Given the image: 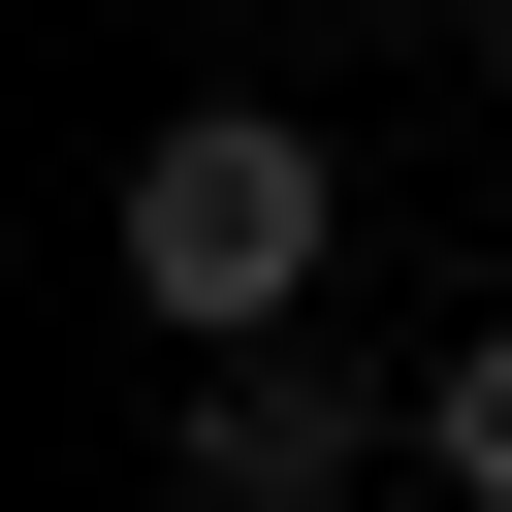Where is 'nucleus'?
Segmentation results:
<instances>
[{
    "instance_id": "1",
    "label": "nucleus",
    "mask_w": 512,
    "mask_h": 512,
    "mask_svg": "<svg viewBox=\"0 0 512 512\" xmlns=\"http://www.w3.org/2000/svg\"><path fill=\"white\" fill-rule=\"evenodd\" d=\"M128 288H160V352L224 384V352H288V288H320V128L288 96H192L160 160H128Z\"/></svg>"
},
{
    "instance_id": "2",
    "label": "nucleus",
    "mask_w": 512,
    "mask_h": 512,
    "mask_svg": "<svg viewBox=\"0 0 512 512\" xmlns=\"http://www.w3.org/2000/svg\"><path fill=\"white\" fill-rule=\"evenodd\" d=\"M320 480H352V384L320 352H224L192 384V512H320Z\"/></svg>"
},
{
    "instance_id": "3",
    "label": "nucleus",
    "mask_w": 512,
    "mask_h": 512,
    "mask_svg": "<svg viewBox=\"0 0 512 512\" xmlns=\"http://www.w3.org/2000/svg\"><path fill=\"white\" fill-rule=\"evenodd\" d=\"M416 480H448V512H512V320H480V352L416 384Z\"/></svg>"
},
{
    "instance_id": "4",
    "label": "nucleus",
    "mask_w": 512,
    "mask_h": 512,
    "mask_svg": "<svg viewBox=\"0 0 512 512\" xmlns=\"http://www.w3.org/2000/svg\"><path fill=\"white\" fill-rule=\"evenodd\" d=\"M480 32H512V0H480Z\"/></svg>"
}]
</instances>
